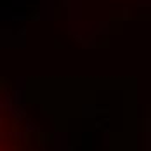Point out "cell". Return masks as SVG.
<instances>
[{
    "mask_svg": "<svg viewBox=\"0 0 151 151\" xmlns=\"http://www.w3.org/2000/svg\"><path fill=\"white\" fill-rule=\"evenodd\" d=\"M0 151H21L17 123L5 103V97L0 96Z\"/></svg>",
    "mask_w": 151,
    "mask_h": 151,
    "instance_id": "1",
    "label": "cell"
}]
</instances>
